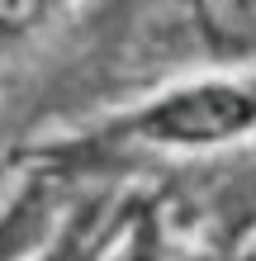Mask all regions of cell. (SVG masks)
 Returning a JSON list of instances; mask_svg holds the SVG:
<instances>
[{"instance_id":"6da1fadb","label":"cell","mask_w":256,"mask_h":261,"mask_svg":"<svg viewBox=\"0 0 256 261\" xmlns=\"http://www.w3.org/2000/svg\"><path fill=\"white\" fill-rule=\"evenodd\" d=\"M256 133V81H190L161 90L147 105L104 119L67 143H48L43 162H90L124 147H166V152H209Z\"/></svg>"},{"instance_id":"7a4b0ae2","label":"cell","mask_w":256,"mask_h":261,"mask_svg":"<svg viewBox=\"0 0 256 261\" xmlns=\"http://www.w3.org/2000/svg\"><path fill=\"white\" fill-rule=\"evenodd\" d=\"M48 228V195L43 186H24L0 204V261H19L34 252V242Z\"/></svg>"},{"instance_id":"3957f363","label":"cell","mask_w":256,"mask_h":261,"mask_svg":"<svg viewBox=\"0 0 256 261\" xmlns=\"http://www.w3.org/2000/svg\"><path fill=\"white\" fill-rule=\"evenodd\" d=\"M62 0H0V29H29Z\"/></svg>"}]
</instances>
